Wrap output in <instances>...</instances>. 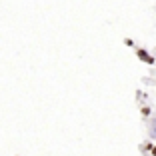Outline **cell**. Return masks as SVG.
<instances>
[{
	"label": "cell",
	"mask_w": 156,
	"mask_h": 156,
	"mask_svg": "<svg viewBox=\"0 0 156 156\" xmlns=\"http://www.w3.org/2000/svg\"><path fill=\"white\" fill-rule=\"evenodd\" d=\"M140 114H142L144 118H150V114H152V108H150V106H142V108H140Z\"/></svg>",
	"instance_id": "2"
},
{
	"label": "cell",
	"mask_w": 156,
	"mask_h": 156,
	"mask_svg": "<svg viewBox=\"0 0 156 156\" xmlns=\"http://www.w3.org/2000/svg\"><path fill=\"white\" fill-rule=\"evenodd\" d=\"M136 56H138L140 62H144V64H156V58L148 50H144V48H136Z\"/></svg>",
	"instance_id": "1"
},
{
	"label": "cell",
	"mask_w": 156,
	"mask_h": 156,
	"mask_svg": "<svg viewBox=\"0 0 156 156\" xmlns=\"http://www.w3.org/2000/svg\"><path fill=\"white\" fill-rule=\"evenodd\" d=\"M152 148H154V144H152V142H146V144L142 146V150H144V152H152Z\"/></svg>",
	"instance_id": "4"
},
{
	"label": "cell",
	"mask_w": 156,
	"mask_h": 156,
	"mask_svg": "<svg viewBox=\"0 0 156 156\" xmlns=\"http://www.w3.org/2000/svg\"><path fill=\"white\" fill-rule=\"evenodd\" d=\"M148 132H150V136H152V138L156 136V118H152V122H150V128H148Z\"/></svg>",
	"instance_id": "3"
},
{
	"label": "cell",
	"mask_w": 156,
	"mask_h": 156,
	"mask_svg": "<svg viewBox=\"0 0 156 156\" xmlns=\"http://www.w3.org/2000/svg\"><path fill=\"white\" fill-rule=\"evenodd\" d=\"M152 156H156V144H154V148H152V152H150Z\"/></svg>",
	"instance_id": "6"
},
{
	"label": "cell",
	"mask_w": 156,
	"mask_h": 156,
	"mask_svg": "<svg viewBox=\"0 0 156 156\" xmlns=\"http://www.w3.org/2000/svg\"><path fill=\"white\" fill-rule=\"evenodd\" d=\"M124 44H126V46H134V42L130 40V38H126V40H124Z\"/></svg>",
	"instance_id": "5"
}]
</instances>
